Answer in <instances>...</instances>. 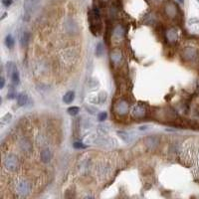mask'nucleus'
<instances>
[{
    "label": "nucleus",
    "mask_w": 199,
    "mask_h": 199,
    "mask_svg": "<svg viewBox=\"0 0 199 199\" xmlns=\"http://www.w3.org/2000/svg\"><path fill=\"white\" fill-rule=\"evenodd\" d=\"M63 58H64V60L67 62H73L75 60V58H76V54L73 52V50H67V51L64 53Z\"/></svg>",
    "instance_id": "obj_17"
},
{
    "label": "nucleus",
    "mask_w": 199,
    "mask_h": 199,
    "mask_svg": "<svg viewBox=\"0 0 199 199\" xmlns=\"http://www.w3.org/2000/svg\"><path fill=\"white\" fill-rule=\"evenodd\" d=\"M147 127H148L147 126H141V127H139V129H147Z\"/></svg>",
    "instance_id": "obj_35"
},
{
    "label": "nucleus",
    "mask_w": 199,
    "mask_h": 199,
    "mask_svg": "<svg viewBox=\"0 0 199 199\" xmlns=\"http://www.w3.org/2000/svg\"><path fill=\"white\" fill-rule=\"evenodd\" d=\"M105 100H107V94H105V92H102V93H101L99 96H98V102H104Z\"/></svg>",
    "instance_id": "obj_29"
},
{
    "label": "nucleus",
    "mask_w": 199,
    "mask_h": 199,
    "mask_svg": "<svg viewBox=\"0 0 199 199\" xmlns=\"http://www.w3.org/2000/svg\"><path fill=\"white\" fill-rule=\"evenodd\" d=\"M40 158H41L42 162L44 163H48L52 158V152L48 147L43 148L41 152H40Z\"/></svg>",
    "instance_id": "obj_12"
},
{
    "label": "nucleus",
    "mask_w": 199,
    "mask_h": 199,
    "mask_svg": "<svg viewBox=\"0 0 199 199\" xmlns=\"http://www.w3.org/2000/svg\"><path fill=\"white\" fill-rule=\"evenodd\" d=\"M18 147H19L21 152H23L25 154H29L32 151V144L26 138H22L18 141Z\"/></svg>",
    "instance_id": "obj_5"
},
{
    "label": "nucleus",
    "mask_w": 199,
    "mask_h": 199,
    "mask_svg": "<svg viewBox=\"0 0 199 199\" xmlns=\"http://www.w3.org/2000/svg\"><path fill=\"white\" fill-rule=\"evenodd\" d=\"M147 114V108L141 104H136L132 108V114L135 119H141Z\"/></svg>",
    "instance_id": "obj_4"
},
{
    "label": "nucleus",
    "mask_w": 199,
    "mask_h": 199,
    "mask_svg": "<svg viewBox=\"0 0 199 199\" xmlns=\"http://www.w3.org/2000/svg\"><path fill=\"white\" fill-rule=\"evenodd\" d=\"M165 12L167 14V16L172 18L176 15V6L173 4V3H168L165 7Z\"/></svg>",
    "instance_id": "obj_14"
},
{
    "label": "nucleus",
    "mask_w": 199,
    "mask_h": 199,
    "mask_svg": "<svg viewBox=\"0 0 199 199\" xmlns=\"http://www.w3.org/2000/svg\"><path fill=\"white\" fill-rule=\"evenodd\" d=\"M10 77H11V80H12V83L14 84V85H18L20 82V76H19V73H18L17 69H15L13 72L10 74Z\"/></svg>",
    "instance_id": "obj_20"
},
{
    "label": "nucleus",
    "mask_w": 199,
    "mask_h": 199,
    "mask_svg": "<svg viewBox=\"0 0 199 199\" xmlns=\"http://www.w3.org/2000/svg\"><path fill=\"white\" fill-rule=\"evenodd\" d=\"M86 110H87V111H90L89 113H90V114H94L97 113V108H91V107H88V105H87V107H86Z\"/></svg>",
    "instance_id": "obj_31"
},
{
    "label": "nucleus",
    "mask_w": 199,
    "mask_h": 199,
    "mask_svg": "<svg viewBox=\"0 0 199 199\" xmlns=\"http://www.w3.org/2000/svg\"><path fill=\"white\" fill-rule=\"evenodd\" d=\"M123 60V53L120 49H114L111 52V61L114 66H119Z\"/></svg>",
    "instance_id": "obj_7"
},
{
    "label": "nucleus",
    "mask_w": 199,
    "mask_h": 199,
    "mask_svg": "<svg viewBox=\"0 0 199 199\" xmlns=\"http://www.w3.org/2000/svg\"><path fill=\"white\" fill-rule=\"evenodd\" d=\"M4 85H5V80H4V78H1V83H0V88L1 89H3L4 88Z\"/></svg>",
    "instance_id": "obj_34"
},
{
    "label": "nucleus",
    "mask_w": 199,
    "mask_h": 199,
    "mask_svg": "<svg viewBox=\"0 0 199 199\" xmlns=\"http://www.w3.org/2000/svg\"><path fill=\"white\" fill-rule=\"evenodd\" d=\"M111 167L108 163L104 162V163L99 164V166H98V174L101 177H105V176L108 175L111 172Z\"/></svg>",
    "instance_id": "obj_9"
},
{
    "label": "nucleus",
    "mask_w": 199,
    "mask_h": 199,
    "mask_svg": "<svg viewBox=\"0 0 199 199\" xmlns=\"http://www.w3.org/2000/svg\"><path fill=\"white\" fill-rule=\"evenodd\" d=\"M65 29L69 34H76L78 31V26L77 24L74 22L72 19H68L65 22Z\"/></svg>",
    "instance_id": "obj_11"
},
{
    "label": "nucleus",
    "mask_w": 199,
    "mask_h": 199,
    "mask_svg": "<svg viewBox=\"0 0 199 199\" xmlns=\"http://www.w3.org/2000/svg\"><path fill=\"white\" fill-rule=\"evenodd\" d=\"M15 69H16V66L14 65V63H12V62H9V63H7V72H8L9 75L13 72Z\"/></svg>",
    "instance_id": "obj_28"
},
{
    "label": "nucleus",
    "mask_w": 199,
    "mask_h": 199,
    "mask_svg": "<svg viewBox=\"0 0 199 199\" xmlns=\"http://www.w3.org/2000/svg\"><path fill=\"white\" fill-rule=\"evenodd\" d=\"M117 135H119L120 138H122L124 142H126V144H130V142L133 141V136L127 132L120 130V132H117Z\"/></svg>",
    "instance_id": "obj_13"
},
{
    "label": "nucleus",
    "mask_w": 199,
    "mask_h": 199,
    "mask_svg": "<svg viewBox=\"0 0 199 199\" xmlns=\"http://www.w3.org/2000/svg\"><path fill=\"white\" fill-rule=\"evenodd\" d=\"M20 165L19 158L16 154L14 153H9L5 156L4 160H3V166L6 170L10 172H15L18 169V167Z\"/></svg>",
    "instance_id": "obj_1"
},
{
    "label": "nucleus",
    "mask_w": 199,
    "mask_h": 199,
    "mask_svg": "<svg viewBox=\"0 0 199 199\" xmlns=\"http://www.w3.org/2000/svg\"><path fill=\"white\" fill-rule=\"evenodd\" d=\"M144 144L145 147H147V149L149 150H153L157 147V145L159 144V138H157V136H147V138H145L144 139Z\"/></svg>",
    "instance_id": "obj_6"
},
{
    "label": "nucleus",
    "mask_w": 199,
    "mask_h": 199,
    "mask_svg": "<svg viewBox=\"0 0 199 199\" xmlns=\"http://www.w3.org/2000/svg\"><path fill=\"white\" fill-rule=\"evenodd\" d=\"M104 54V48H102V43H99L97 45V48H96V55L98 57H101V56Z\"/></svg>",
    "instance_id": "obj_25"
},
{
    "label": "nucleus",
    "mask_w": 199,
    "mask_h": 199,
    "mask_svg": "<svg viewBox=\"0 0 199 199\" xmlns=\"http://www.w3.org/2000/svg\"><path fill=\"white\" fill-rule=\"evenodd\" d=\"M14 43H15L14 38L11 35L6 36V38H5V45H6V47H7L8 49L13 48L14 47Z\"/></svg>",
    "instance_id": "obj_21"
},
{
    "label": "nucleus",
    "mask_w": 199,
    "mask_h": 199,
    "mask_svg": "<svg viewBox=\"0 0 199 199\" xmlns=\"http://www.w3.org/2000/svg\"><path fill=\"white\" fill-rule=\"evenodd\" d=\"M11 120H12L11 114H6L5 116L1 119V124H2V126H5V124H8L9 123L11 122Z\"/></svg>",
    "instance_id": "obj_24"
},
{
    "label": "nucleus",
    "mask_w": 199,
    "mask_h": 199,
    "mask_svg": "<svg viewBox=\"0 0 199 199\" xmlns=\"http://www.w3.org/2000/svg\"><path fill=\"white\" fill-rule=\"evenodd\" d=\"M98 132L101 135H105L108 132V129H105V126H98Z\"/></svg>",
    "instance_id": "obj_27"
},
{
    "label": "nucleus",
    "mask_w": 199,
    "mask_h": 199,
    "mask_svg": "<svg viewBox=\"0 0 199 199\" xmlns=\"http://www.w3.org/2000/svg\"><path fill=\"white\" fill-rule=\"evenodd\" d=\"M28 102V96L24 93H20L19 95L17 96V102L19 105H25Z\"/></svg>",
    "instance_id": "obj_19"
},
{
    "label": "nucleus",
    "mask_w": 199,
    "mask_h": 199,
    "mask_svg": "<svg viewBox=\"0 0 199 199\" xmlns=\"http://www.w3.org/2000/svg\"><path fill=\"white\" fill-rule=\"evenodd\" d=\"M31 183L26 179L18 180L15 184V193L18 197H25L31 192Z\"/></svg>",
    "instance_id": "obj_2"
},
{
    "label": "nucleus",
    "mask_w": 199,
    "mask_h": 199,
    "mask_svg": "<svg viewBox=\"0 0 199 199\" xmlns=\"http://www.w3.org/2000/svg\"><path fill=\"white\" fill-rule=\"evenodd\" d=\"M74 147H75V148H77V149H83V148H85V147H86V145H85V144H83V142L77 141V142H75V144H74Z\"/></svg>",
    "instance_id": "obj_30"
},
{
    "label": "nucleus",
    "mask_w": 199,
    "mask_h": 199,
    "mask_svg": "<svg viewBox=\"0 0 199 199\" xmlns=\"http://www.w3.org/2000/svg\"><path fill=\"white\" fill-rule=\"evenodd\" d=\"M79 111H80V110H79V108L78 107H72V108H68V114H71V116H76Z\"/></svg>",
    "instance_id": "obj_26"
},
{
    "label": "nucleus",
    "mask_w": 199,
    "mask_h": 199,
    "mask_svg": "<svg viewBox=\"0 0 199 199\" xmlns=\"http://www.w3.org/2000/svg\"><path fill=\"white\" fill-rule=\"evenodd\" d=\"M74 99H75V93L72 91H69L64 95L63 102L65 104H71V102L74 101Z\"/></svg>",
    "instance_id": "obj_18"
},
{
    "label": "nucleus",
    "mask_w": 199,
    "mask_h": 199,
    "mask_svg": "<svg viewBox=\"0 0 199 199\" xmlns=\"http://www.w3.org/2000/svg\"><path fill=\"white\" fill-rule=\"evenodd\" d=\"M12 3V0H2V4L6 6V7H8V6H10Z\"/></svg>",
    "instance_id": "obj_33"
},
{
    "label": "nucleus",
    "mask_w": 199,
    "mask_h": 199,
    "mask_svg": "<svg viewBox=\"0 0 199 199\" xmlns=\"http://www.w3.org/2000/svg\"><path fill=\"white\" fill-rule=\"evenodd\" d=\"M38 5V1L37 0H26L23 4L24 10L27 14H30L31 12L35 10V8Z\"/></svg>",
    "instance_id": "obj_10"
},
{
    "label": "nucleus",
    "mask_w": 199,
    "mask_h": 199,
    "mask_svg": "<svg viewBox=\"0 0 199 199\" xmlns=\"http://www.w3.org/2000/svg\"><path fill=\"white\" fill-rule=\"evenodd\" d=\"M30 40V33L27 32V31H24V32L21 34L20 36V45L21 47H26L28 42H29Z\"/></svg>",
    "instance_id": "obj_15"
},
{
    "label": "nucleus",
    "mask_w": 199,
    "mask_h": 199,
    "mask_svg": "<svg viewBox=\"0 0 199 199\" xmlns=\"http://www.w3.org/2000/svg\"><path fill=\"white\" fill-rule=\"evenodd\" d=\"M124 37V29L122 25H117L113 31V38L114 41L120 42L122 41Z\"/></svg>",
    "instance_id": "obj_8"
},
{
    "label": "nucleus",
    "mask_w": 199,
    "mask_h": 199,
    "mask_svg": "<svg viewBox=\"0 0 199 199\" xmlns=\"http://www.w3.org/2000/svg\"><path fill=\"white\" fill-rule=\"evenodd\" d=\"M183 57L185 59H188V60H192L193 58L196 57V51L193 48H187L184 50L183 52Z\"/></svg>",
    "instance_id": "obj_16"
},
{
    "label": "nucleus",
    "mask_w": 199,
    "mask_h": 199,
    "mask_svg": "<svg viewBox=\"0 0 199 199\" xmlns=\"http://www.w3.org/2000/svg\"><path fill=\"white\" fill-rule=\"evenodd\" d=\"M166 37L168 39V41L170 42H174L176 41V33L173 29H170L166 32Z\"/></svg>",
    "instance_id": "obj_22"
},
{
    "label": "nucleus",
    "mask_w": 199,
    "mask_h": 199,
    "mask_svg": "<svg viewBox=\"0 0 199 199\" xmlns=\"http://www.w3.org/2000/svg\"><path fill=\"white\" fill-rule=\"evenodd\" d=\"M129 102L124 101V100H120V101L116 102L114 110L116 111V114H119V116H124L129 111Z\"/></svg>",
    "instance_id": "obj_3"
},
{
    "label": "nucleus",
    "mask_w": 199,
    "mask_h": 199,
    "mask_svg": "<svg viewBox=\"0 0 199 199\" xmlns=\"http://www.w3.org/2000/svg\"><path fill=\"white\" fill-rule=\"evenodd\" d=\"M36 142L38 145H41V147H43V145L46 144V142H47V138H46L45 135H39L38 136H37L36 138Z\"/></svg>",
    "instance_id": "obj_23"
},
{
    "label": "nucleus",
    "mask_w": 199,
    "mask_h": 199,
    "mask_svg": "<svg viewBox=\"0 0 199 199\" xmlns=\"http://www.w3.org/2000/svg\"><path fill=\"white\" fill-rule=\"evenodd\" d=\"M105 119H107V113H101L99 114V120L102 122V120H105Z\"/></svg>",
    "instance_id": "obj_32"
}]
</instances>
